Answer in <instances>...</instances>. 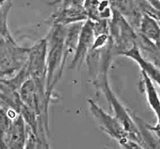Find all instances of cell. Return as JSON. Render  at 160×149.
Here are the masks:
<instances>
[{
  "label": "cell",
  "instance_id": "cell-1",
  "mask_svg": "<svg viewBox=\"0 0 160 149\" xmlns=\"http://www.w3.org/2000/svg\"><path fill=\"white\" fill-rule=\"evenodd\" d=\"M67 31L63 26L56 24L50 32L47 43L46 56V98L49 102L53 87L59 81L65 65L67 55L65 53V38Z\"/></svg>",
  "mask_w": 160,
  "mask_h": 149
},
{
  "label": "cell",
  "instance_id": "cell-2",
  "mask_svg": "<svg viewBox=\"0 0 160 149\" xmlns=\"http://www.w3.org/2000/svg\"><path fill=\"white\" fill-rule=\"evenodd\" d=\"M107 68L108 66L106 63L103 64L101 77L98 81V87L106 96L108 103L113 112L114 117L121 123L125 131L129 134L130 139L142 145V136H141L140 130H139L137 123L130 115L128 111L125 109L123 105L119 101L117 97L116 96L114 92L112 91V88L109 86L107 77Z\"/></svg>",
  "mask_w": 160,
  "mask_h": 149
},
{
  "label": "cell",
  "instance_id": "cell-3",
  "mask_svg": "<svg viewBox=\"0 0 160 149\" xmlns=\"http://www.w3.org/2000/svg\"><path fill=\"white\" fill-rule=\"evenodd\" d=\"M88 106L91 114L98 125V127L106 135L117 141L119 145L128 140H131L129 134L114 116H111L103 110L92 99L88 100Z\"/></svg>",
  "mask_w": 160,
  "mask_h": 149
},
{
  "label": "cell",
  "instance_id": "cell-4",
  "mask_svg": "<svg viewBox=\"0 0 160 149\" xmlns=\"http://www.w3.org/2000/svg\"><path fill=\"white\" fill-rule=\"evenodd\" d=\"M95 38V34L94 30V23H92V20H87L81 26L70 68L73 69L82 64L87 57L88 53L92 49Z\"/></svg>",
  "mask_w": 160,
  "mask_h": 149
},
{
  "label": "cell",
  "instance_id": "cell-5",
  "mask_svg": "<svg viewBox=\"0 0 160 149\" xmlns=\"http://www.w3.org/2000/svg\"><path fill=\"white\" fill-rule=\"evenodd\" d=\"M28 127L20 113L12 120L5 139L6 149H25Z\"/></svg>",
  "mask_w": 160,
  "mask_h": 149
},
{
  "label": "cell",
  "instance_id": "cell-6",
  "mask_svg": "<svg viewBox=\"0 0 160 149\" xmlns=\"http://www.w3.org/2000/svg\"><path fill=\"white\" fill-rule=\"evenodd\" d=\"M142 84L144 92L145 93L147 102L152 110L157 117L158 124L156 127V131H160V98L157 90L155 87L151 78L142 70Z\"/></svg>",
  "mask_w": 160,
  "mask_h": 149
},
{
  "label": "cell",
  "instance_id": "cell-7",
  "mask_svg": "<svg viewBox=\"0 0 160 149\" xmlns=\"http://www.w3.org/2000/svg\"><path fill=\"white\" fill-rule=\"evenodd\" d=\"M121 56H124L135 61L141 67V70L145 72L151 78L152 81H155L160 86V70L142 56L137 45H134L129 51L123 53Z\"/></svg>",
  "mask_w": 160,
  "mask_h": 149
},
{
  "label": "cell",
  "instance_id": "cell-8",
  "mask_svg": "<svg viewBox=\"0 0 160 149\" xmlns=\"http://www.w3.org/2000/svg\"><path fill=\"white\" fill-rule=\"evenodd\" d=\"M18 112L12 109L0 107V149H6L5 139L12 120L18 115Z\"/></svg>",
  "mask_w": 160,
  "mask_h": 149
},
{
  "label": "cell",
  "instance_id": "cell-9",
  "mask_svg": "<svg viewBox=\"0 0 160 149\" xmlns=\"http://www.w3.org/2000/svg\"><path fill=\"white\" fill-rule=\"evenodd\" d=\"M141 30L144 36L150 40L159 41L160 39V27L159 23L148 16H145L142 19Z\"/></svg>",
  "mask_w": 160,
  "mask_h": 149
},
{
  "label": "cell",
  "instance_id": "cell-10",
  "mask_svg": "<svg viewBox=\"0 0 160 149\" xmlns=\"http://www.w3.org/2000/svg\"><path fill=\"white\" fill-rule=\"evenodd\" d=\"M47 142L48 140H43L38 136L35 135L28 127V137L25 149H45Z\"/></svg>",
  "mask_w": 160,
  "mask_h": 149
},
{
  "label": "cell",
  "instance_id": "cell-11",
  "mask_svg": "<svg viewBox=\"0 0 160 149\" xmlns=\"http://www.w3.org/2000/svg\"><path fill=\"white\" fill-rule=\"evenodd\" d=\"M121 149H145L141 145H139L137 142L131 140H128L123 143L120 144ZM104 149H110V148H104Z\"/></svg>",
  "mask_w": 160,
  "mask_h": 149
},
{
  "label": "cell",
  "instance_id": "cell-12",
  "mask_svg": "<svg viewBox=\"0 0 160 149\" xmlns=\"http://www.w3.org/2000/svg\"><path fill=\"white\" fill-rule=\"evenodd\" d=\"M45 149H51L50 148V145H49V143H46L45 144Z\"/></svg>",
  "mask_w": 160,
  "mask_h": 149
}]
</instances>
